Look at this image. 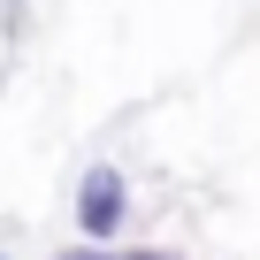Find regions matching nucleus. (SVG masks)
<instances>
[{
  "instance_id": "1",
  "label": "nucleus",
  "mask_w": 260,
  "mask_h": 260,
  "mask_svg": "<svg viewBox=\"0 0 260 260\" xmlns=\"http://www.w3.org/2000/svg\"><path fill=\"white\" fill-rule=\"evenodd\" d=\"M122 222H130V176H122L115 161H92V169L77 176V237L115 245Z\"/></svg>"
},
{
  "instance_id": "2",
  "label": "nucleus",
  "mask_w": 260,
  "mask_h": 260,
  "mask_svg": "<svg viewBox=\"0 0 260 260\" xmlns=\"http://www.w3.org/2000/svg\"><path fill=\"white\" fill-rule=\"evenodd\" d=\"M0 260H8V252H0Z\"/></svg>"
}]
</instances>
